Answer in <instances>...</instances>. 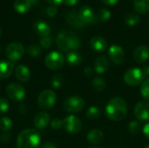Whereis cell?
<instances>
[{
  "mask_svg": "<svg viewBox=\"0 0 149 148\" xmlns=\"http://www.w3.org/2000/svg\"><path fill=\"white\" fill-rule=\"evenodd\" d=\"M134 116L141 121L149 120V103L147 101H141L136 104L134 109Z\"/></svg>",
  "mask_w": 149,
  "mask_h": 148,
  "instance_id": "cell-11",
  "label": "cell"
},
{
  "mask_svg": "<svg viewBox=\"0 0 149 148\" xmlns=\"http://www.w3.org/2000/svg\"><path fill=\"white\" fill-rule=\"evenodd\" d=\"M127 129H128V132L131 134H133V135L134 134H138L140 133V131L141 130V126L139 121L134 120V121H131L128 124Z\"/></svg>",
  "mask_w": 149,
  "mask_h": 148,
  "instance_id": "cell-31",
  "label": "cell"
},
{
  "mask_svg": "<svg viewBox=\"0 0 149 148\" xmlns=\"http://www.w3.org/2000/svg\"><path fill=\"white\" fill-rule=\"evenodd\" d=\"M85 106L84 99L79 96H71L64 102V108L70 113H78Z\"/></svg>",
  "mask_w": 149,
  "mask_h": 148,
  "instance_id": "cell-7",
  "label": "cell"
},
{
  "mask_svg": "<svg viewBox=\"0 0 149 148\" xmlns=\"http://www.w3.org/2000/svg\"><path fill=\"white\" fill-rule=\"evenodd\" d=\"M65 61V58L64 55L61 52L57 51L50 52L49 54L46 55L45 58V65L50 70H52V71L60 69L64 65Z\"/></svg>",
  "mask_w": 149,
  "mask_h": 148,
  "instance_id": "cell-6",
  "label": "cell"
},
{
  "mask_svg": "<svg viewBox=\"0 0 149 148\" xmlns=\"http://www.w3.org/2000/svg\"><path fill=\"white\" fill-rule=\"evenodd\" d=\"M119 0H102V2L107 4V5H109V6H112V5H114L118 3Z\"/></svg>",
  "mask_w": 149,
  "mask_h": 148,
  "instance_id": "cell-43",
  "label": "cell"
},
{
  "mask_svg": "<svg viewBox=\"0 0 149 148\" xmlns=\"http://www.w3.org/2000/svg\"><path fill=\"white\" fill-rule=\"evenodd\" d=\"M63 126V120H61L60 119H53L51 121V127L54 130H58Z\"/></svg>",
  "mask_w": 149,
  "mask_h": 148,
  "instance_id": "cell-37",
  "label": "cell"
},
{
  "mask_svg": "<svg viewBox=\"0 0 149 148\" xmlns=\"http://www.w3.org/2000/svg\"><path fill=\"white\" fill-rule=\"evenodd\" d=\"M92 86L97 92H102L106 89V82L102 78L95 77L92 80Z\"/></svg>",
  "mask_w": 149,
  "mask_h": 148,
  "instance_id": "cell-26",
  "label": "cell"
},
{
  "mask_svg": "<svg viewBox=\"0 0 149 148\" xmlns=\"http://www.w3.org/2000/svg\"><path fill=\"white\" fill-rule=\"evenodd\" d=\"M10 107L9 101L4 98H0V114L5 113Z\"/></svg>",
  "mask_w": 149,
  "mask_h": 148,
  "instance_id": "cell-35",
  "label": "cell"
},
{
  "mask_svg": "<svg viewBox=\"0 0 149 148\" xmlns=\"http://www.w3.org/2000/svg\"><path fill=\"white\" fill-rule=\"evenodd\" d=\"M33 28H34L35 31L39 36H41V38L49 36L51 33V27H50L49 24L43 20L35 21V23L33 24Z\"/></svg>",
  "mask_w": 149,
  "mask_h": 148,
  "instance_id": "cell-19",
  "label": "cell"
},
{
  "mask_svg": "<svg viewBox=\"0 0 149 148\" xmlns=\"http://www.w3.org/2000/svg\"><path fill=\"white\" fill-rule=\"evenodd\" d=\"M142 72L145 75V77H148L149 76V65H145L142 69Z\"/></svg>",
  "mask_w": 149,
  "mask_h": 148,
  "instance_id": "cell-45",
  "label": "cell"
},
{
  "mask_svg": "<svg viewBox=\"0 0 149 148\" xmlns=\"http://www.w3.org/2000/svg\"><path fill=\"white\" fill-rule=\"evenodd\" d=\"M24 54V48L21 43L13 42L7 45L5 50V55L10 61H17L23 58Z\"/></svg>",
  "mask_w": 149,
  "mask_h": 148,
  "instance_id": "cell-8",
  "label": "cell"
},
{
  "mask_svg": "<svg viewBox=\"0 0 149 148\" xmlns=\"http://www.w3.org/2000/svg\"><path fill=\"white\" fill-rule=\"evenodd\" d=\"M91 148H101V147H91Z\"/></svg>",
  "mask_w": 149,
  "mask_h": 148,
  "instance_id": "cell-48",
  "label": "cell"
},
{
  "mask_svg": "<svg viewBox=\"0 0 149 148\" xmlns=\"http://www.w3.org/2000/svg\"><path fill=\"white\" fill-rule=\"evenodd\" d=\"M79 0H63V3L66 5V6H73L76 5L79 3Z\"/></svg>",
  "mask_w": 149,
  "mask_h": 148,
  "instance_id": "cell-41",
  "label": "cell"
},
{
  "mask_svg": "<svg viewBox=\"0 0 149 148\" xmlns=\"http://www.w3.org/2000/svg\"><path fill=\"white\" fill-rule=\"evenodd\" d=\"M101 115V111L99 107L97 106H90L87 111H86V116L91 120H98Z\"/></svg>",
  "mask_w": 149,
  "mask_h": 148,
  "instance_id": "cell-27",
  "label": "cell"
},
{
  "mask_svg": "<svg viewBox=\"0 0 149 148\" xmlns=\"http://www.w3.org/2000/svg\"><path fill=\"white\" fill-rule=\"evenodd\" d=\"M6 94L13 101H22L26 96V91L17 83H10L6 87Z\"/></svg>",
  "mask_w": 149,
  "mask_h": 148,
  "instance_id": "cell-10",
  "label": "cell"
},
{
  "mask_svg": "<svg viewBox=\"0 0 149 148\" xmlns=\"http://www.w3.org/2000/svg\"><path fill=\"white\" fill-rule=\"evenodd\" d=\"M79 15L85 24H96L98 22L97 15L89 5L82 6L79 10Z\"/></svg>",
  "mask_w": 149,
  "mask_h": 148,
  "instance_id": "cell-13",
  "label": "cell"
},
{
  "mask_svg": "<svg viewBox=\"0 0 149 148\" xmlns=\"http://www.w3.org/2000/svg\"><path fill=\"white\" fill-rule=\"evenodd\" d=\"M15 76L16 78L21 81V82H27L31 79V72L30 69L24 65H19L17 66L15 70Z\"/></svg>",
  "mask_w": 149,
  "mask_h": 148,
  "instance_id": "cell-20",
  "label": "cell"
},
{
  "mask_svg": "<svg viewBox=\"0 0 149 148\" xmlns=\"http://www.w3.org/2000/svg\"><path fill=\"white\" fill-rule=\"evenodd\" d=\"M41 148H57V147L53 144V143H51V142H46L45 143L42 147Z\"/></svg>",
  "mask_w": 149,
  "mask_h": 148,
  "instance_id": "cell-44",
  "label": "cell"
},
{
  "mask_svg": "<svg viewBox=\"0 0 149 148\" xmlns=\"http://www.w3.org/2000/svg\"><path fill=\"white\" fill-rule=\"evenodd\" d=\"M124 81L130 86H136L143 83L145 75L140 68H131L124 74Z\"/></svg>",
  "mask_w": 149,
  "mask_h": 148,
  "instance_id": "cell-5",
  "label": "cell"
},
{
  "mask_svg": "<svg viewBox=\"0 0 149 148\" xmlns=\"http://www.w3.org/2000/svg\"><path fill=\"white\" fill-rule=\"evenodd\" d=\"M32 0H14L13 7L18 13H25L31 8Z\"/></svg>",
  "mask_w": 149,
  "mask_h": 148,
  "instance_id": "cell-23",
  "label": "cell"
},
{
  "mask_svg": "<svg viewBox=\"0 0 149 148\" xmlns=\"http://www.w3.org/2000/svg\"><path fill=\"white\" fill-rule=\"evenodd\" d=\"M57 101V95L52 90H44L38 97V106L44 110L51 109Z\"/></svg>",
  "mask_w": 149,
  "mask_h": 148,
  "instance_id": "cell-4",
  "label": "cell"
},
{
  "mask_svg": "<svg viewBox=\"0 0 149 148\" xmlns=\"http://www.w3.org/2000/svg\"><path fill=\"white\" fill-rule=\"evenodd\" d=\"M66 21L73 27L75 28H84L86 24L82 21L79 15V11L77 10H72L66 15Z\"/></svg>",
  "mask_w": 149,
  "mask_h": 148,
  "instance_id": "cell-18",
  "label": "cell"
},
{
  "mask_svg": "<svg viewBox=\"0 0 149 148\" xmlns=\"http://www.w3.org/2000/svg\"><path fill=\"white\" fill-rule=\"evenodd\" d=\"M90 47L94 51L103 52L107 49V42L104 38L100 36H96L90 40Z\"/></svg>",
  "mask_w": 149,
  "mask_h": 148,
  "instance_id": "cell-15",
  "label": "cell"
},
{
  "mask_svg": "<svg viewBox=\"0 0 149 148\" xmlns=\"http://www.w3.org/2000/svg\"><path fill=\"white\" fill-rule=\"evenodd\" d=\"M142 133H143V134H144V136L149 140V122L148 123H147L144 126H143V128H142Z\"/></svg>",
  "mask_w": 149,
  "mask_h": 148,
  "instance_id": "cell-40",
  "label": "cell"
},
{
  "mask_svg": "<svg viewBox=\"0 0 149 148\" xmlns=\"http://www.w3.org/2000/svg\"><path fill=\"white\" fill-rule=\"evenodd\" d=\"M1 35H2V31H1V28H0V37H1Z\"/></svg>",
  "mask_w": 149,
  "mask_h": 148,
  "instance_id": "cell-47",
  "label": "cell"
},
{
  "mask_svg": "<svg viewBox=\"0 0 149 148\" xmlns=\"http://www.w3.org/2000/svg\"><path fill=\"white\" fill-rule=\"evenodd\" d=\"M52 44V38L49 37V36H46V37H42L41 39H40V45L42 48L44 49H48L51 47Z\"/></svg>",
  "mask_w": 149,
  "mask_h": 148,
  "instance_id": "cell-36",
  "label": "cell"
},
{
  "mask_svg": "<svg viewBox=\"0 0 149 148\" xmlns=\"http://www.w3.org/2000/svg\"><path fill=\"white\" fill-rule=\"evenodd\" d=\"M65 61L70 66H78L82 62V57L77 51H70L65 57Z\"/></svg>",
  "mask_w": 149,
  "mask_h": 148,
  "instance_id": "cell-24",
  "label": "cell"
},
{
  "mask_svg": "<svg viewBox=\"0 0 149 148\" xmlns=\"http://www.w3.org/2000/svg\"><path fill=\"white\" fill-rule=\"evenodd\" d=\"M48 3H50L51 4H53V5H58V4H60L63 0H47Z\"/></svg>",
  "mask_w": 149,
  "mask_h": 148,
  "instance_id": "cell-46",
  "label": "cell"
},
{
  "mask_svg": "<svg viewBox=\"0 0 149 148\" xmlns=\"http://www.w3.org/2000/svg\"><path fill=\"white\" fill-rule=\"evenodd\" d=\"M140 16L135 13H128L125 16V23L130 27L137 25L140 22Z\"/></svg>",
  "mask_w": 149,
  "mask_h": 148,
  "instance_id": "cell-28",
  "label": "cell"
},
{
  "mask_svg": "<svg viewBox=\"0 0 149 148\" xmlns=\"http://www.w3.org/2000/svg\"><path fill=\"white\" fill-rule=\"evenodd\" d=\"M63 84V76L61 74H55L52 79V85L53 88H59Z\"/></svg>",
  "mask_w": 149,
  "mask_h": 148,
  "instance_id": "cell-34",
  "label": "cell"
},
{
  "mask_svg": "<svg viewBox=\"0 0 149 148\" xmlns=\"http://www.w3.org/2000/svg\"><path fill=\"white\" fill-rule=\"evenodd\" d=\"M10 140V135L9 133H3V134H2V136H1V140H3L4 143L9 142Z\"/></svg>",
  "mask_w": 149,
  "mask_h": 148,
  "instance_id": "cell-42",
  "label": "cell"
},
{
  "mask_svg": "<svg viewBox=\"0 0 149 148\" xmlns=\"http://www.w3.org/2000/svg\"><path fill=\"white\" fill-rule=\"evenodd\" d=\"M46 12H47V14H48L50 17H55V16L57 15V13H58L57 5H53V4L49 5V6L47 7V9H46Z\"/></svg>",
  "mask_w": 149,
  "mask_h": 148,
  "instance_id": "cell-38",
  "label": "cell"
},
{
  "mask_svg": "<svg viewBox=\"0 0 149 148\" xmlns=\"http://www.w3.org/2000/svg\"><path fill=\"white\" fill-rule=\"evenodd\" d=\"M56 41L58 48L64 51L78 49L81 44L79 37L70 31H63L59 32L57 36Z\"/></svg>",
  "mask_w": 149,
  "mask_h": 148,
  "instance_id": "cell-3",
  "label": "cell"
},
{
  "mask_svg": "<svg viewBox=\"0 0 149 148\" xmlns=\"http://www.w3.org/2000/svg\"><path fill=\"white\" fill-rule=\"evenodd\" d=\"M111 17V12L107 8H101L99 11H98V14H97V18L98 20H100V21H107L109 18Z\"/></svg>",
  "mask_w": 149,
  "mask_h": 148,
  "instance_id": "cell-32",
  "label": "cell"
},
{
  "mask_svg": "<svg viewBox=\"0 0 149 148\" xmlns=\"http://www.w3.org/2000/svg\"><path fill=\"white\" fill-rule=\"evenodd\" d=\"M93 72H94V69L93 67H90V66L85 68V70H84V74L86 77H92L93 75Z\"/></svg>",
  "mask_w": 149,
  "mask_h": 148,
  "instance_id": "cell-39",
  "label": "cell"
},
{
  "mask_svg": "<svg viewBox=\"0 0 149 148\" xmlns=\"http://www.w3.org/2000/svg\"><path fill=\"white\" fill-rule=\"evenodd\" d=\"M108 55L115 65H121L125 60L124 50L118 44H113L109 47Z\"/></svg>",
  "mask_w": 149,
  "mask_h": 148,
  "instance_id": "cell-12",
  "label": "cell"
},
{
  "mask_svg": "<svg viewBox=\"0 0 149 148\" xmlns=\"http://www.w3.org/2000/svg\"><path fill=\"white\" fill-rule=\"evenodd\" d=\"M109 68V60L105 55L99 56L94 63V71L98 74L105 73Z\"/></svg>",
  "mask_w": 149,
  "mask_h": 148,
  "instance_id": "cell-17",
  "label": "cell"
},
{
  "mask_svg": "<svg viewBox=\"0 0 149 148\" xmlns=\"http://www.w3.org/2000/svg\"><path fill=\"white\" fill-rule=\"evenodd\" d=\"M141 94L147 101H149V79L143 81L141 86Z\"/></svg>",
  "mask_w": 149,
  "mask_h": 148,
  "instance_id": "cell-33",
  "label": "cell"
},
{
  "mask_svg": "<svg viewBox=\"0 0 149 148\" xmlns=\"http://www.w3.org/2000/svg\"><path fill=\"white\" fill-rule=\"evenodd\" d=\"M134 58L138 64H143L149 58V48L146 45H139L134 53Z\"/></svg>",
  "mask_w": 149,
  "mask_h": 148,
  "instance_id": "cell-14",
  "label": "cell"
},
{
  "mask_svg": "<svg viewBox=\"0 0 149 148\" xmlns=\"http://www.w3.org/2000/svg\"><path fill=\"white\" fill-rule=\"evenodd\" d=\"M12 121L8 117H3L0 119V130L3 132H8L12 127Z\"/></svg>",
  "mask_w": 149,
  "mask_h": 148,
  "instance_id": "cell-29",
  "label": "cell"
},
{
  "mask_svg": "<svg viewBox=\"0 0 149 148\" xmlns=\"http://www.w3.org/2000/svg\"><path fill=\"white\" fill-rule=\"evenodd\" d=\"M41 137L35 129L23 130L17 138V148H39Z\"/></svg>",
  "mask_w": 149,
  "mask_h": 148,
  "instance_id": "cell-2",
  "label": "cell"
},
{
  "mask_svg": "<svg viewBox=\"0 0 149 148\" xmlns=\"http://www.w3.org/2000/svg\"><path fill=\"white\" fill-rule=\"evenodd\" d=\"M105 113L107 118L111 121H120L124 120L127 113V102L120 97L113 98L107 104Z\"/></svg>",
  "mask_w": 149,
  "mask_h": 148,
  "instance_id": "cell-1",
  "label": "cell"
},
{
  "mask_svg": "<svg viewBox=\"0 0 149 148\" xmlns=\"http://www.w3.org/2000/svg\"><path fill=\"white\" fill-rule=\"evenodd\" d=\"M63 126L69 133L76 134L81 132L83 124L78 117L74 115H69L63 120Z\"/></svg>",
  "mask_w": 149,
  "mask_h": 148,
  "instance_id": "cell-9",
  "label": "cell"
},
{
  "mask_svg": "<svg viewBox=\"0 0 149 148\" xmlns=\"http://www.w3.org/2000/svg\"><path fill=\"white\" fill-rule=\"evenodd\" d=\"M145 148H149V145H148V146H147Z\"/></svg>",
  "mask_w": 149,
  "mask_h": 148,
  "instance_id": "cell-49",
  "label": "cell"
},
{
  "mask_svg": "<svg viewBox=\"0 0 149 148\" xmlns=\"http://www.w3.org/2000/svg\"><path fill=\"white\" fill-rule=\"evenodd\" d=\"M86 139L89 143L93 144V145H98L102 142L104 139V134L103 132L100 129H93L90 131L86 136Z\"/></svg>",
  "mask_w": 149,
  "mask_h": 148,
  "instance_id": "cell-22",
  "label": "cell"
},
{
  "mask_svg": "<svg viewBox=\"0 0 149 148\" xmlns=\"http://www.w3.org/2000/svg\"><path fill=\"white\" fill-rule=\"evenodd\" d=\"M135 10L141 14H146L149 11V0H134Z\"/></svg>",
  "mask_w": 149,
  "mask_h": 148,
  "instance_id": "cell-25",
  "label": "cell"
},
{
  "mask_svg": "<svg viewBox=\"0 0 149 148\" xmlns=\"http://www.w3.org/2000/svg\"><path fill=\"white\" fill-rule=\"evenodd\" d=\"M14 70V64L11 61L0 60V79L9 78Z\"/></svg>",
  "mask_w": 149,
  "mask_h": 148,
  "instance_id": "cell-21",
  "label": "cell"
},
{
  "mask_svg": "<svg viewBox=\"0 0 149 148\" xmlns=\"http://www.w3.org/2000/svg\"><path fill=\"white\" fill-rule=\"evenodd\" d=\"M50 121H51L50 115L47 113L42 112V113H38L35 116L33 125L37 129H44L50 124Z\"/></svg>",
  "mask_w": 149,
  "mask_h": 148,
  "instance_id": "cell-16",
  "label": "cell"
},
{
  "mask_svg": "<svg viewBox=\"0 0 149 148\" xmlns=\"http://www.w3.org/2000/svg\"><path fill=\"white\" fill-rule=\"evenodd\" d=\"M27 53L31 57H38L41 54V48L36 44H31L27 47Z\"/></svg>",
  "mask_w": 149,
  "mask_h": 148,
  "instance_id": "cell-30",
  "label": "cell"
}]
</instances>
